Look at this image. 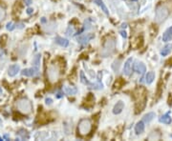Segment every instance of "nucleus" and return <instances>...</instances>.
<instances>
[{
  "label": "nucleus",
  "instance_id": "1",
  "mask_svg": "<svg viewBox=\"0 0 172 141\" xmlns=\"http://www.w3.org/2000/svg\"><path fill=\"white\" fill-rule=\"evenodd\" d=\"M115 48H116V41L113 38H109L105 41V43L102 47L100 51V55L102 57H108L112 55L115 52Z\"/></svg>",
  "mask_w": 172,
  "mask_h": 141
},
{
  "label": "nucleus",
  "instance_id": "2",
  "mask_svg": "<svg viewBox=\"0 0 172 141\" xmlns=\"http://www.w3.org/2000/svg\"><path fill=\"white\" fill-rule=\"evenodd\" d=\"M59 74H60V70H59V67L56 64H51L47 69V76L50 82L54 83L56 82L59 78Z\"/></svg>",
  "mask_w": 172,
  "mask_h": 141
},
{
  "label": "nucleus",
  "instance_id": "3",
  "mask_svg": "<svg viewBox=\"0 0 172 141\" xmlns=\"http://www.w3.org/2000/svg\"><path fill=\"white\" fill-rule=\"evenodd\" d=\"M16 107H17L19 112H21V113H23V114H30L32 110V105L31 103V101L26 99V98L19 99L16 102Z\"/></svg>",
  "mask_w": 172,
  "mask_h": 141
},
{
  "label": "nucleus",
  "instance_id": "4",
  "mask_svg": "<svg viewBox=\"0 0 172 141\" xmlns=\"http://www.w3.org/2000/svg\"><path fill=\"white\" fill-rule=\"evenodd\" d=\"M92 130V123L90 119H82L78 123V131L80 136H87Z\"/></svg>",
  "mask_w": 172,
  "mask_h": 141
},
{
  "label": "nucleus",
  "instance_id": "5",
  "mask_svg": "<svg viewBox=\"0 0 172 141\" xmlns=\"http://www.w3.org/2000/svg\"><path fill=\"white\" fill-rule=\"evenodd\" d=\"M169 15V11L166 7L164 6H160L156 10V14H155V21L157 23H162L164 22Z\"/></svg>",
  "mask_w": 172,
  "mask_h": 141
},
{
  "label": "nucleus",
  "instance_id": "6",
  "mask_svg": "<svg viewBox=\"0 0 172 141\" xmlns=\"http://www.w3.org/2000/svg\"><path fill=\"white\" fill-rule=\"evenodd\" d=\"M100 77H102V72L98 73V83H91L87 80V78L85 77L83 71H80V81L81 83L85 84L86 86L90 88V89H94V90H102L103 89V85L102 83H100Z\"/></svg>",
  "mask_w": 172,
  "mask_h": 141
},
{
  "label": "nucleus",
  "instance_id": "7",
  "mask_svg": "<svg viewBox=\"0 0 172 141\" xmlns=\"http://www.w3.org/2000/svg\"><path fill=\"white\" fill-rule=\"evenodd\" d=\"M94 37H95L94 33H84V34H82V35L78 36V37H76V41H78L80 44H81V45H85V44L88 43V42H89L91 39H93Z\"/></svg>",
  "mask_w": 172,
  "mask_h": 141
},
{
  "label": "nucleus",
  "instance_id": "8",
  "mask_svg": "<svg viewBox=\"0 0 172 141\" xmlns=\"http://www.w3.org/2000/svg\"><path fill=\"white\" fill-rule=\"evenodd\" d=\"M132 63H133V58H131V57L125 61L124 66V73L125 75L129 76L131 74V71H132Z\"/></svg>",
  "mask_w": 172,
  "mask_h": 141
},
{
  "label": "nucleus",
  "instance_id": "9",
  "mask_svg": "<svg viewBox=\"0 0 172 141\" xmlns=\"http://www.w3.org/2000/svg\"><path fill=\"white\" fill-rule=\"evenodd\" d=\"M134 70L135 71L138 73V74H140V75H144V72L146 71V68H145V66L144 63H142V62H136L134 65Z\"/></svg>",
  "mask_w": 172,
  "mask_h": 141
},
{
  "label": "nucleus",
  "instance_id": "10",
  "mask_svg": "<svg viewBox=\"0 0 172 141\" xmlns=\"http://www.w3.org/2000/svg\"><path fill=\"white\" fill-rule=\"evenodd\" d=\"M38 69L36 68H29V69H24V70L21 71L22 75L24 76H28V77H31V76H34L36 73L38 72Z\"/></svg>",
  "mask_w": 172,
  "mask_h": 141
},
{
  "label": "nucleus",
  "instance_id": "11",
  "mask_svg": "<svg viewBox=\"0 0 172 141\" xmlns=\"http://www.w3.org/2000/svg\"><path fill=\"white\" fill-rule=\"evenodd\" d=\"M19 70H20V67H19V65H17V64L12 65V66H10V68H9V70H8V74L11 76V77L16 76Z\"/></svg>",
  "mask_w": 172,
  "mask_h": 141
},
{
  "label": "nucleus",
  "instance_id": "12",
  "mask_svg": "<svg viewBox=\"0 0 172 141\" xmlns=\"http://www.w3.org/2000/svg\"><path fill=\"white\" fill-rule=\"evenodd\" d=\"M56 24L54 22H49V23H47L44 26V31L48 33H54V31H56Z\"/></svg>",
  "mask_w": 172,
  "mask_h": 141
},
{
  "label": "nucleus",
  "instance_id": "13",
  "mask_svg": "<svg viewBox=\"0 0 172 141\" xmlns=\"http://www.w3.org/2000/svg\"><path fill=\"white\" fill-rule=\"evenodd\" d=\"M124 103L122 101H118L117 104L114 106L113 108V114H118L122 113V111L124 110Z\"/></svg>",
  "mask_w": 172,
  "mask_h": 141
},
{
  "label": "nucleus",
  "instance_id": "14",
  "mask_svg": "<svg viewBox=\"0 0 172 141\" xmlns=\"http://www.w3.org/2000/svg\"><path fill=\"white\" fill-rule=\"evenodd\" d=\"M63 92L68 95H74L78 92V89L74 87V86H64L63 87Z\"/></svg>",
  "mask_w": 172,
  "mask_h": 141
},
{
  "label": "nucleus",
  "instance_id": "15",
  "mask_svg": "<svg viewBox=\"0 0 172 141\" xmlns=\"http://www.w3.org/2000/svg\"><path fill=\"white\" fill-rule=\"evenodd\" d=\"M172 39V26L170 28H168L166 31L162 34V41L164 42H168Z\"/></svg>",
  "mask_w": 172,
  "mask_h": 141
},
{
  "label": "nucleus",
  "instance_id": "16",
  "mask_svg": "<svg viewBox=\"0 0 172 141\" xmlns=\"http://www.w3.org/2000/svg\"><path fill=\"white\" fill-rule=\"evenodd\" d=\"M144 132V121H140L135 126V133L137 135H140Z\"/></svg>",
  "mask_w": 172,
  "mask_h": 141
},
{
  "label": "nucleus",
  "instance_id": "17",
  "mask_svg": "<svg viewBox=\"0 0 172 141\" xmlns=\"http://www.w3.org/2000/svg\"><path fill=\"white\" fill-rule=\"evenodd\" d=\"M54 41H56V43L58 44L59 46H61V47H67L68 45H69V41L67 40V39H65V38H62L60 37V36H56V39H54Z\"/></svg>",
  "mask_w": 172,
  "mask_h": 141
},
{
  "label": "nucleus",
  "instance_id": "18",
  "mask_svg": "<svg viewBox=\"0 0 172 141\" xmlns=\"http://www.w3.org/2000/svg\"><path fill=\"white\" fill-rule=\"evenodd\" d=\"M94 3H95V4H97V5L102 9V11H103L106 15H109V11H108L107 7L104 5V3H103V1H102V0H94Z\"/></svg>",
  "mask_w": 172,
  "mask_h": 141
},
{
  "label": "nucleus",
  "instance_id": "19",
  "mask_svg": "<svg viewBox=\"0 0 172 141\" xmlns=\"http://www.w3.org/2000/svg\"><path fill=\"white\" fill-rule=\"evenodd\" d=\"M159 121H160L161 123H164V124H170L172 119H171V117H170L169 113H167V114L162 115L161 117H160V119H159Z\"/></svg>",
  "mask_w": 172,
  "mask_h": 141
},
{
  "label": "nucleus",
  "instance_id": "20",
  "mask_svg": "<svg viewBox=\"0 0 172 141\" xmlns=\"http://www.w3.org/2000/svg\"><path fill=\"white\" fill-rule=\"evenodd\" d=\"M172 51V44H167L166 45L161 51V54L162 56H166L167 54H170V52Z\"/></svg>",
  "mask_w": 172,
  "mask_h": 141
},
{
  "label": "nucleus",
  "instance_id": "21",
  "mask_svg": "<svg viewBox=\"0 0 172 141\" xmlns=\"http://www.w3.org/2000/svg\"><path fill=\"white\" fill-rule=\"evenodd\" d=\"M154 79H155V72H154V71H149V72H147V74L145 75V82H146L148 85H150L151 83L154 81Z\"/></svg>",
  "mask_w": 172,
  "mask_h": 141
},
{
  "label": "nucleus",
  "instance_id": "22",
  "mask_svg": "<svg viewBox=\"0 0 172 141\" xmlns=\"http://www.w3.org/2000/svg\"><path fill=\"white\" fill-rule=\"evenodd\" d=\"M40 58H41V54H36V56L32 59V65L34 68H36L38 70H39V66H40Z\"/></svg>",
  "mask_w": 172,
  "mask_h": 141
},
{
  "label": "nucleus",
  "instance_id": "23",
  "mask_svg": "<svg viewBox=\"0 0 172 141\" xmlns=\"http://www.w3.org/2000/svg\"><path fill=\"white\" fill-rule=\"evenodd\" d=\"M155 116H156L155 113H148V114H146L144 116V123H149V122H151L152 120L155 118Z\"/></svg>",
  "mask_w": 172,
  "mask_h": 141
},
{
  "label": "nucleus",
  "instance_id": "24",
  "mask_svg": "<svg viewBox=\"0 0 172 141\" xmlns=\"http://www.w3.org/2000/svg\"><path fill=\"white\" fill-rule=\"evenodd\" d=\"M160 137H161V135H160V133H158V132H152L150 135H149V136H148V139L149 140H159L160 139Z\"/></svg>",
  "mask_w": 172,
  "mask_h": 141
},
{
  "label": "nucleus",
  "instance_id": "25",
  "mask_svg": "<svg viewBox=\"0 0 172 141\" xmlns=\"http://www.w3.org/2000/svg\"><path fill=\"white\" fill-rule=\"evenodd\" d=\"M6 62V56H5V52L2 51L1 54H0V69H2L4 65H5Z\"/></svg>",
  "mask_w": 172,
  "mask_h": 141
},
{
  "label": "nucleus",
  "instance_id": "26",
  "mask_svg": "<svg viewBox=\"0 0 172 141\" xmlns=\"http://www.w3.org/2000/svg\"><path fill=\"white\" fill-rule=\"evenodd\" d=\"M120 59L115 60L113 65H112V68H113V70H115L116 72H118V70H120Z\"/></svg>",
  "mask_w": 172,
  "mask_h": 141
},
{
  "label": "nucleus",
  "instance_id": "27",
  "mask_svg": "<svg viewBox=\"0 0 172 141\" xmlns=\"http://www.w3.org/2000/svg\"><path fill=\"white\" fill-rule=\"evenodd\" d=\"M17 134H18L19 136H21L22 139H28L29 138V135H28V133L25 130H19Z\"/></svg>",
  "mask_w": 172,
  "mask_h": 141
},
{
  "label": "nucleus",
  "instance_id": "28",
  "mask_svg": "<svg viewBox=\"0 0 172 141\" xmlns=\"http://www.w3.org/2000/svg\"><path fill=\"white\" fill-rule=\"evenodd\" d=\"M124 84V80H122V78H118V80L115 82V84H114V88H115V89H116V88H117V89H120V88H122V86Z\"/></svg>",
  "mask_w": 172,
  "mask_h": 141
},
{
  "label": "nucleus",
  "instance_id": "29",
  "mask_svg": "<svg viewBox=\"0 0 172 141\" xmlns=\"http://www.w3.org/2000/svg\"><path fill=\"white\" fill-rule=\"evenodd\" d=\"M5 17H6L5 9H4L3 7H1V6H0V23L3 21L4 19H5Z\"/></svg>",
  "mask_w": 172,
  "mask_h": 141
},
{
  "label": "nucleus",
  "instance_id": "30",
  "mask_svg": "<svg viewBox=\"0 0 172 141\" xmlns=\"http://www.w3.org/2000/svg\"><path fill=\"white\" fill-rule=\"evenodd\" d=\"M92 28V24L90 19H87L84 21V30H90Z\"/></svg>",
  "mask_w": 172,
  "mask_h": 141
},
{
  "label": "nucleus",
  "instance_id": "31",
  "mask_svg": "<svg viewBox=\"0 0 172 141\" xmlns=\"http://www.w3.org/2000/svg\"><path fill=\"white\" fill-rule=\"evenodd\" d=\"M38 121L40 122V123H44V122H46L47 121V118H46V116H45V114H39L38 117Z\"/></svg>",
  "mask_w": 172,
  "mask_h": 141
},
{
  "label": "nucleus",
  "instance_id": "32",
  "mask_svg": "<svg viewBox=\"0 0 172 141\" xmlns=\"http://www.w3.org/2000/svg\"><path fill=\"white\" fill-rule=\"evenodd\" d=\"M14 28H16V26H14V24L12 22H9V23L7 24V26H6V29H7L8 31H10V32L12 31Z\"/></svg>",
  "mask_w": 172,
  "mask_h": 141
},
{
  "label": "nucleus",
  "instance_id": "33",
  "mask_svg": "<svg viewBox=\"0 0 172 141\" xmlns=\"http://www.w3.org/2000/svg\"><path fill=\"white\" fill-rule=\"evenodd\" d=\"M73 33H74V28L72 26H69L68 29H67V31H66V34L68 36H71V35H73Z\"/></svg>",
  "mask_w": 172,
  "mask_h": 141
},
{
  "label": "nucleus",
  "instance_id": "34",
  "mask_svg": "<svg viewBox=\"0 0 172 141\" xmlns=\"http://www.w3.org/2000/svg\"><path fill=\"white\" fill-rule=\"evenodd\" d=\"M7 39H8V36H7L6 34H3L2 37H1V39H0V43H1L2 46H5L6 42H7Z\"/></svg>",
  "mask_w": 172,
  "mask_h": 141
},
{
  "label": "nucleus",
  "instance_id": "35",
  "mask_svg": "<svg viewBox=\"0 0 172 141\" xmlns=\"http://www.w3.org/2000/svg\"><path fill=\"white\" fill-rule=\"evenodd\" d=\"M45 101H46V104H47V105H51V104L53 103V100H52L51 98H46Z\"/></svg>",
  "mask_w": 172,
  "mask_h": 141
},
{
  "label": "nucleus",
  "instance_id": "36",
  "mask_svg": "<svg viewBox=\"0 0 172 141\" xmlns=\"http://www.w3.org/2000/svg\"><path fill=\"white\" fill-rule=\"evenodd\" d=\"M23 1H24V3L27 6H30L32 4V0H23Z\"/></svg>",
  "mask_w": 172,
  "mask_h": 141
},
{
  "label": "nucleus",
  "instance_id": "37",
  "mask_svg": "<svg viewBox=\"0 0 172 141\" xmlns=\"http://www.w3.org/2000/svg\"><path fill=\"white\" fill-rule=\"evenodd\" d=\"M32 12H34V10H32V9H31V8H29V9L27 10V13H28V14H32Z\"/></svg>",
  "mask_w": 172,
  "mask_h": 141
},
{
  "label": "nucleus",
  "instance_id": "38",
  "mask_svg": "<svg viewBox=\"0 0 172 141\" xmlns=\"http://www.w3.org/2000/svg\"><path fill=\"white\" fill-rule=\"evenodd\" d=\"M120 33H122V36H124V38L127 37V34H126V33H125L124 31H120Z\"/></svg>",
  "mask_w": 172,
  "mask_h": 141
},
{
  "label": "nucleus",
  "instance_id": "39",
  "mask_svg": "<svg viewBox=\"0 0 172 141\" xmlns=\"http://www.w3.org/2000/svg\"><path fill=\"white\" fill-rule=\"evenodd\" d=\"M16 26H17V27L19 28V29H22V28H23V26H24V25H23L22 23H20V24H17Z\"/></svg>",
  "mask_w": 172,
  "mask_h": 141
},
{
  "label": "nucleus",
  "instance_id": "40",
  "mask_svg": "<svg viewBox=\"0 0 172 141\" xmlns=\"http://www.w3.org/2000/svg\"><path fill=\"white\" fill-rule=\"evenodd\" d=\"M56 96H58V98H60V97H62V96H63V94H62L61 92H58V95H56Z\"/></svg>",
  "mask_w": 172,
  "mask_h": 141
},
{
  "label": "nucleus",
  "instance_id": "41",
  "mask_svg": "<svg viewBox=\"0 0 172 141\" xmlns=\"http://www.w3.org/2000/svg\"><path fill=\"white\" fill-rule=\"evenodd\" d=\"M4 137H5L6 139H10V137H9V136H7V135H5V136H4Z\"/></svg>",
  "mask_w": 172,
  "mask_h": 141
},
{
  "label": "nucleus",
  "instance_id": "42",
  "mask_svg": "<svg viewBox=\"0 0 172 141\" xmlns=\"http://www.w3.org/2000/svg\"><path fill=\"white\" fill-rule=\"evenodd\" d=\"M41 21H42L43 23H44V22H46V20H45V18H44V17H43V18H42V20H41Z\"/></svg>",
  "mask_w": 172,
  "mask_h": 141
},
{
  "label": "nucleus",
  "instance_id": "43",
  "mask_svg": "<svg viewBox=\"0 0 172 141\" xmlns=\"http://www.w3.org/2000/svg\"><path fill=\"white\" fill-rule=\"evenodd\" d=\"M0 94H2V91H1V89H0Z\"/></svg>",
  "mask_w": 172,
  "mask_h": 141
},
{
  "label": "nucleus",
  "instance_id": "44",
  "mask_svg": "<svg viewBox=\"0 0 172 141\" xmlns=\"http://www.w3.org/2000/svg\"><path fill=\"white\" fill-rule=\"evenodd\" d=\"M0 140H2V138H1V137H0Z\"/></svg>",
  "mask_w": 172,
  "mask_h": 141
}]
</instances>
